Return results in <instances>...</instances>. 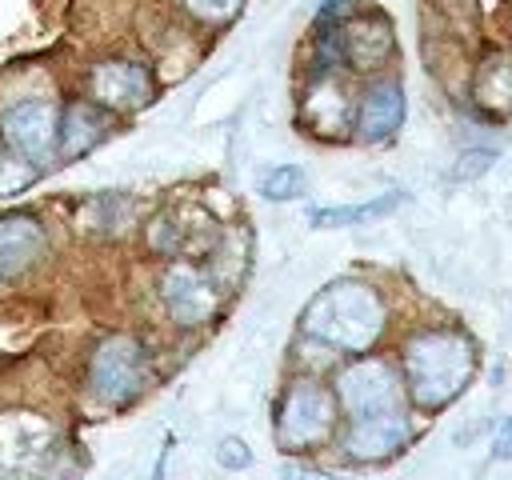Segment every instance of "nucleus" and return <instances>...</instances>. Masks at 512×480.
<instances>
[{"label":"nucleus","instance_id":"9d476101","mask_svg":"<svg viewBox=\"0 0 512 480\" xmlns=\"http://www.w3.org/2000/svg\"><path fill=\"white\" fill-rule=\"evenodd\" d=\"M336 40H340V56L356 68V72H368V68H380L388 56H392V28L380 20V16H360V20H348L344 28H336Z\"/></svg>","mask_w":512,"mask_h":480},{"label":"nucleus","instance_id":"aec40b11","mask_svg":"<svg viewBox=\"0 0 512 480\" xmlns=\"http://www.w3.org/2000/svg\"><path fill=\"white\" fill-rule=\"evenodd\" d=\"M216 464L228 468V472H244V468L252 464V452H248V444H244L240 436H224V440L216 444Z\"/></svg>","mask_w":512,"mask_h":480},{"label":"nucleus","instance_id":"f257e3e1","mask_svg":"<svg viewBox=\"0 0 512 480\" xmlns=\"http://www.w3.org/2000/svg\"><path fill=\"white\" fill-rule=\"evenodd\" d=\"M476 372V348L456 328H428L404 344V380L416 408L436 412L452 404Z\"/></svg>","mask_w":512,"mask_h":480},{"label":"nucleus","instance_id":"f3484780","mask_svg":"<svg viewBox=\"0 0 512 480\" xmlns=\"http://www.w3.org/2000/svg\"><path fill=\"white\" fill-rule=\"evenodd\" d=\"M32 180H36L32 160H24V156H16V152L0 156V196H16V192H24Z\"/></svg>","mask_w":512,"mask_h":480},{"label":"nucleus","instance_id":"0eeeda50","mask_svg":"<svg viewBox=\"0 0 512 480\" xmlns=\"http://www.w3.org/2000/svg\"><path fill=\"white\" fill-rule=\"evenodd\" d=\"M160 296H164L168 316H172L176 324H184V328L204 324V320H212V312H216V288H212V280H208L200 268H192V264H172V268L164 272V280H160Z\"/></svg>","mask_w":512,"mask_h":480},{"label":"nucleus","instance_id":"ddd939ff","mask_svg":"<svg viewBox=\"0 0 512 480\" xmlns=\"http://www.w3.org/2000/svg\"><path fill=\"white\" fill-rule=\"evenodd\" d=\"M104 132H108V116H104L100 104H92V100L68 104V112L60 120V156L76 160V156L92 152L104 140Z\"/></svg>","mask_w":512,"mask_h":480},{"label":"nucleus","instance_id":"f8f14e48","mask_svg":"<svg viewBox=\"0 0 512 480\" xmlns=\"http://www.w3.org/2000/svg\"><path fill=\"white\" fill-rule=\"evenodd\" d=\"M404 124V88L396 80H380L364 92L356 108V132L360 140H388Z\"/></svg>","mask_w":512,"mask_h":480},{"label":"nucleus","instance_id":"423d86ee","mask_svg":"<svg viewBox=\"0 0 512 480\" xmlns=\"http://www.w3.org/2000/svg\"><path fill=\"white\" fill-rule=\"evenodd\" d=\"M0 136H4V144L16 156H24L32 164L52 160V152H60V116H56V104H48V100L8 104L4 116H0Z\"/></svg>","mask_w":512,"mask_h":480},{"label":"nucleus","instance_id":"6e6552de","mask_svg":"<svg viewBox=\"0 0 512 480\" xmlns=\"http://www.w3.org/2000/svg\"><path fill=\"white\" fill-rule=\"evenodd\" d=\"M408 444V416L404 408H388V412H376V416H360L352 420L348 436H344V452L360 464H376V460H388L396 456L400 448Z\"/></svg>","mask_w":512,"mask_h":480},{"label":"nucleus","instance_id":"7ed1b4c3","mask_svg":"<svg viewBox=\"0 0 512 480\" xmlns=\"http://www.w3.org/2000/svg\"><path fill=\"white\" fill-rule=\"evenodd\" d=\"M148 380V360H144V344L136 336H104L88 360V392L108 404V408H124L144 392Z\"/></svg>","mask_w":512,"mask_h":480},{"label":"nucleus","instance_id":"2eb2a0df","mask_svg":"<svg viewBox=\"0 0 512 480\" xmlns=\"http://www.w3.org/2000/svg\"><path fill=\"white\" fill-rule=\"evenodd\" d=\"M400 200H404V192H380L376 200H364V204H344V208H312V212H308V224H316V228H352V224H368V220L388 216V212H392Z\"/></svg>","mask_w":512,"mask_h":480},{"label":"nucleus","instance_id":"f03ea898","mask_svg":"<svg viewBox=\"0 0 512 480\" xmlns=\"http://www.w3.org/2000/svg\"><path fill=\"white\" fill-rule=\"evenodd\" d=\"M300 324L336 352H368L384 332V300L364 280H336L308 300Z\"/></svg>","mask_w":512,"mask_h":480},{"label":"nucleus","instance_id":"4468645a","mask_svg":"<svg viewBox=\"0 0 512 480\" xmlns=\"http://www.w3.org/2000/svg\"><path fill=\"white\" fill-rule=\"evenodd\" d=\"M472 96L480 112L488 116H508L512 112V52H488L476 68Z\"/></svg>","mask_w":512,"mask_h":480},{"label":"nucleus","instance_id":"9b49d317","mask_svg":"<svg viewBox=\"0 0 512 480\" xmlns=\"http://www.w3.org/2000/svg\"><path fill=\"white\" fill-rule=\"evenodd\" d=\"M44 252V228L32 216H0V288L28 272Z\"/></svg>","mask_w":512,"mask_h":480},{"label":"nucleus","instance_id":"4be33fe9","mask_svg":"<svg viewBox=\"0 0 512 480\" xmlns=\"http://www.w3.org/2000/svg\"><path fill=\"white\" fill-rule=\"evenodd\" d=\"M496 460H508L512 456V420H500V440H496Z\"/></svg>","mask_w":512,"mask_h":480},{"label":"nucleus","instance_id":"dca6fc26","mask_svg":"<svg viewBox=\"0 0 512 480\" xmlns=\"http://www.w3.org/2000/svg\"><path fill=\"white\" fill-rule=\"evenodd\" d=\"M256 192H260L264 200H276V204L296 200V196L308 192V172H304L300 164H276V168H264L260 180H256Z\"/></svg>","mask_w":512,"mask_h":480},{"label":"nucleus","instance_id":"1a4fd4ad","mask_svg":"<svg viewBox=\"0 0 512 480\" xmlns=\"http://www.w3.org/2000/svg\"><path fill=\"white\" fill-rule=\"evenodd\" d=\"M92 96L100 108L132 112L152 100V76L144 64L132 60H104L92 68Z\"/></svg>","mask_w":512,"mask_h":480},{"label":"nucleus","instance_id":"412c9836","mask_svg":"<svg viewBox=\"0 0 512 480\" xmlns=\"http://www.w3.org/2000/svg\"><path fill=\"white\" fill-rule=\"evenodd\" d=\"M280 480H348V476L320 472V468H308V464H284L280 468Z\"/></svg>","mask_w":512,"mask_h":480},{"label":"nucleus","instance_id":"39448f33","mask_svg":"<svg viewBox=\"0 0 512 480\" xmlns=\"http://www.w3.org/2000/svg\"><path fill=\"white\" fill-rule=\"evenodd\" d=\"M336 396L344 404V412L352 420L360 416H376V412H388V408H400V384H396V372L388 360L380 356H360L352 360L340 376H336Z\"/></svg>","mask_w":512,"mask_h":480},{"label":"nucleus","instance_id":"20e7f679","mask_svg":"<svg viewBox=\"0 0 512 480\" xmlns=\"http://www.w3.org/2000/svg\"><path fill=\"white\" fill-rule=\"evenodd\" d=\"M336 428V396L316 380H292L276 408V444L288 452L320 448Z\"/></svg>","mask_w":512,"mask_h":480},{"label":"nucleus","instance_id":"6ab92c4d","mask_svg":"<svg viewBox=\"0 0 512 480\" xmlns=\"http://www.w3.org/2000/svg\"><path fill=\"white\" fill-rule=\"evenodd\" d=\"M240 4H244V0H184V8H188L192 16H200V20H208V24L232 20V16L240 12Z\"/></svg>","mask_w":512,"mask_h":480},{"label":"nucleus","instance_id":"a211bd4d","mask_svg":"<svg viewBox=\"0 0 512 480\" xmlns=\"http://www.w3.org/2000/svg\"><path fill=\"white\" fill-rule=\"evenodd\" d=\"M500 152L496 148H468V152H460V160H456V168H452V180H476L480 172H488L492 168V160H496Z\"/></svg>","mask_w":512,"mask_h":480}]
</instances>
